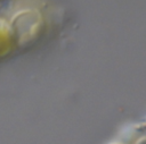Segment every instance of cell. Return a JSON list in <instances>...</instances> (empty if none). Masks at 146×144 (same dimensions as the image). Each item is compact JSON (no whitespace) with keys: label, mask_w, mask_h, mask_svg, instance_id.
I'll list each match as a JSON object with an SVG mask.
<instances>
[{"label":"cell","mask_w":146,"mask_h":144,"mask_svg":"<svg viewBox=\"0 0 146 144\" xmlns=\"http://www.w3.org/2000/svg\"><path fill=\"white\" fill-rule=\"evenodd\" d=\"M135 144H146V136H143L139 139H137V142Z\"/></svg>","instance_id":"1"},{"label":"cell","mask_w":146,"mask_h":144,"mask_svg":"<svg viewBox=\"0 0 146 144\" xmlns=\"http://www.w3.org/2000/svg\"><path fill=\"white\" fill-rule=\"evenodd\" d=\"M113 144H124V143H113Z\"/></svg>","instance_id":"2"}]
</instances>
